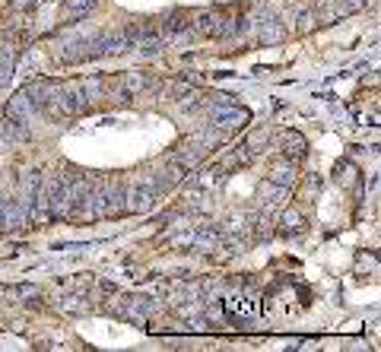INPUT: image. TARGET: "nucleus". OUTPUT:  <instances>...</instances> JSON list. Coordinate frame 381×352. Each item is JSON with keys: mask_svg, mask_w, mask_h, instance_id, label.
<instances>
[{"mask_svg": "<svg viewBox=\"0 0 381 352\" xmlns=\"http://www.w3.org/2000/svg\"><path fill=\"white\" fill-rule=\"evenodd\" d=\"M213 124H217L219 130H239L248 124V112L245 108H226V112L213 114Z\"/></svg>", "mask_w": 381, "mask_h": 352, "instance_id": "obj_1", "label": "nucleus"}, {"mask_svg": "<svg viewBox=\"0 0 381 352\" xmlns=\"http://www.w3.org/2000/svg\"><path fill=\"white\" fill-rule=\"evenodd\" d=\"M32 112H35V105H32V98L23 92H16L13 98H10V105H7V118H16V121H29Z\"/></svg>", "mask_w": 381, "mask_h": 352, "instance_id": "obj_2", "label": "nucleus"}, {"mask_svg": "<svg viewBox=\"0 0 381 352\" xmlns=\"http://www.w3.org/2000/svg\"><path fill=\"white\" fill-rule=\"evenodd\" d=\"M292 178H296V168H292V162H280V165H273V172H270V181H273L277 188H289Z\"/></svg>", "mask_w": 381, "mask_h": 352, "instance_id": "obj_3", "label": "nucleus"}, {"mask_svg": "<svg viewBox=\"0 0 381 352\" xmlns=\"http://www.w3.org/2000/svg\"><path fill=\"white\" fill-rule=\"evenodd\" d=\"M197 26H201L203 32H210V35H217V32L223 29V13H217V10H207V13L197 16Z\"/></svg>", "mask_w": 381, "mask_h": 352, "instance_id": "obj_4", "label": "nucleus"}, {"mask_svg": "<svg viewBox=\"0 0 381 352\" xmlns=\"http://www.w3.org/2000/svg\"><path fill=\"white\" fill-rule=\"evenodd\" d=\"M13 67H16V48L13 51L3 48V51H0V82H7L10 76H13Z\"/></svg>", "mask_w": 381, "mask_h": 352, "instance_id": "obj_5", "label": "nucleus"}, {"mask_svg": "<svg viewBox=\"0 0 381 352\" xmlns=\"http://www.w3.org/2000/svg\"><path fill=\"white\" fill-rule=\"evenodd\" d=\"M257 35H261V42H280V38H283V32H280V26L277 23H261L257 26Z\"/></svg>", "mask_w": 381, "mask_h": 352, "instance_id": "obj_6", "label": "nucleus"}, {"mask_svg": "<svg viewBox=\"0 0 381 352\" xmlns=\"http://www.w3.org/2000/svg\"><path fill=\"white\" fill-rule=\"evenodd\" d=\"M96 7V0H67V10L74 16H80V13H90V10Z\"/></svg>", "mask_w": 381, "mask_h": 352, "instance_id": "obj_7", "label": "nucleus"}, {"mask_svg": "<svg viewBox=\"0 0 381 352\" xmlns=\"http://www.w3.org/2000/svg\"><path fill=\"white\" fill-rule=\"evenodd\" d=\"M283 225L286 229H302V216L296 210H286L283 213Z\"/></svg>", "mask_w": 381, "mask_h": 352, "instance_id": "obj_8", "label": "nucleus"}, {"mask_svg": "<svg viewBox=\"0 0 381 352\" xmlns=\"http://www.w3.org/2000/svg\"><path fill=\"white\" fill-rule=\"evenodd\" d=\"M356 3H359V0H356Z\"/></svg>", "mask_w": 381, "mask_h": 352, "instance_id": "obj_9", "label": "nucleus"}]
</instances>
